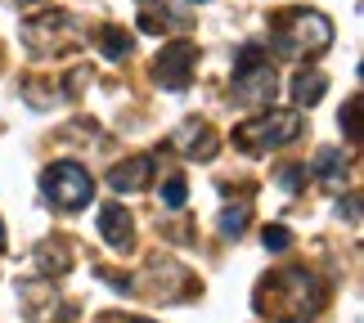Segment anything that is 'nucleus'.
Instances as JSON below:
<instances>
[{"label": "nucleus", "instance_id": "obj_1", "mask_svg": "<svg viewBox=\"0 0 364 323\" xmlns=\"http://www.w3.org/2000/svg\"><path fill=\"white\" fill-rule=\"evenodd\" d=\"M252 305L274 323H306L324 305V283L306 265H288V270H274V274L261 278Z\"/></svg>", "mask_w": 364, "mask_h": 323}, {"label": "nucleus", "instance_id": "obj_2", "mask_svg": "<svg viewBox=\"0 0 364 323\" xmlns=\"http://www.w3.org/2000/svg\"><path fill=\"white\" fill-rule=\"evenodd\" d=\"M270 45L284 59H315L333 45V23L319 9H284L270 18Z\"/></svg>", "mask_w": 364, "mask_h": 323}, {"label": "nucleus", "instance_id": "obj_3", "mask_svg": "<svg viewBox=\"0 0 364 323\" xmlns=\"http://www.w3.org/2000/svg\"><path fill=\"white\" fill-rule=\"evenodd\" d=\"M279 90V72L274 63L261 54V45H243L239 59H234V81H230V99L239 108H257V104H270Z\"/></svg>", "mask_w": 364, "mask_h": 323}, {"label": "nucleus", "instance_id": "obj_4", "mask_svg": "<svg viewBox=\"0 0 364 323\" xmlns=\"http://www.w3.org/2000/svg\"><path fill=\"white\" fill-rule=\"evenodd\" d=\"M297 135H301V117H297V112H288V108H270V112H261V117L243 121L239 131H234V144L257 158V153H270V148L292 144Z\"/></svg>", "mask_w": 364, "mask_h": 323}, {"label": "nucleus", "instance_id": "obj_5", "mask_svg": "<svg viewBox=\"0 0 364 323\" xmlns=\"http://www.w3.org/2000/svg\"><path fill=\"white\" fill-rule=\"evenodd\" d=\"M41 193H46L50 207L59 212H81L90 198H95V180L81 162H54L41 171Z\"/></svg>", "mask_w": 364, "mask_h": 323}, {"label": "nucleus", "instance_id": "obj_6", "mask_svg": "<svg viewBox=\"0 0 364 323\" xmlns=\"http://www.w3.org/2000/svg\"><path fill=\"white\" fill-rule=\"evenodd\" d=\"M23 40L36 54H59L63 45L81 40V27H77L73 13H41V18H27L23 23Z\"/></svg>", "mask_w": 364, "mask_h": 323}, {"label": "nucleus", "instance_id": "obj_7", "mask_svg": "<svg viewBox=\"0 0 364 323\" xmlns=\"http://www.w3.org/2000/svg\"><path fill=\"white\" fill-rule=\"evenodd\" d=\"M193 67H198V50L189 45V40H171L162 54H158V81H162V90H189V77H193Z\"/></svg>", "mask_w": 364, "mask_h": 323}, {"label": "nucleus", "instance_id": "obj_8", "mask_svg": "<svg viewBox=\"0 0 364 323\" xmlns=\"http://www.w3.org/2000/svg\"><path fill=\"white\" fill-rule=\"evenodd\" d=\"M131 229H135V220H131V212H126L122 202H104L100 207V234H104V243L113 247V251H131Z\"/></svg>", "mask_w": 364, "mask_h": 323}, {"label": "nucleus", "instance_id": "obj_9", "mask_svg": "<svg viewBox=\"0 0 364 323\" xmlns=\"http://www.w3.org/2000/svg\"><path fill=\"white\" fill-rule=\"evenodd\" d=\"M166 144L180 148L185 158H203V162H207V158L216 153V135H212V126H207V121H185L171 139H166Z\"/></svg>", "mask_w": 364, "mask_h": 323}, {"label": "nucleus", "instance_id": "obj_10", "mask_svg": "<svg viewBox=\"0 0 364 323\" xmlns=\"http://www.w3.org/2000/svg\"><path fill=\"white\" fill-rule=\"evenodd\" d=\"M149 180H153V158H131V162H117L108 171L113 193H139V189H149Z\"/></svg>", "mask_w": 364, "mask_h": 323}, {"label": "nucleus", "instance_id": "obj_11", "mask_svg": "<svg viewBox=\"0 0 364 323\" xmlns=\"http://www.w3.org/2000/svg\"><path fill=\"white\" fill-rule=\"evenodd\" d=\"M166 27H189V18L176 13V9H166V5H158V0H139V32L158 36Z\"/></svg>", "mask_w": 364, "mask_h": 323}, {"label": "nucleus", "instance_id": "obj_12", "mask_svg": "<svg viewBox=\"0 0 364 323\" xmlns=\"http://www.w3.org/2000/svg\"><path fill=\"white\" fill-rule=\"evenodd\" d=\"M68 265H73V247L63 243V238H50V243L36 247V270L54 278V274H68Z\"/></svg>", "mask_w": 364, "mask_h": 323}, {"label": "nucleus", "instance_id": "obj_13", "mask_svg": "<svg viewBox=\"0 0 364 323\" xmlns=\"http://www.w3.org/2000/svg\"><path fill=\"white\" fill-rule=\"evenodd\" d=\"M311 171H315V180H319L324 189H342V180H346V158H342L338 148H319Z\"/></svg>", "mask_w": 364, "mask_h": 323}, {"label": "nucleus", "instance_id": "obj_14", "mask_svg": "<svg viewBox=\"0 0 364 323\" xmlns=\"http://www.w3.org/2000/svg\"><path fill=\"white\" fill-rule=\"evenodd\" d=\"M324 86H328L324 72H297L288 94H292V104H297V108H315L319 99H324Z\"/></svg>", "mask_w": 364, "mask_h": 323}, {"label": "nucleus", "instance_id": "obj_15", "mask_svg": "<svg viewBox=\"0 0 364 323\" xmlns=\"http://www.w3.org/2000/svg\"><path fill=\"white\" fill-rule=\"evenodd\" d=\"M131 45L135 40L122 32V27H113L108 23L104 32H100V50H104V59H113V63H122V59H131Z\"/></svg>", "mask_w": 364, "mask_h": 323}, {"label": "nucleus", "instance_id": "obj_16", "mask_svg": "<svg viewBox=\"0 0 364 323\" xmlns=\"http://www.w3.org/2000/svg\"><path fill=\"white\" fill-rule=\"evenodd\" d=\"M247 220H252V207H247V202L225 207V212H220V234H225V238H239V234L247 229Z\"/></svg>", "mask_w": 364, "mask_h": 323}, {"label": "nucleus", "instance_id": "obj_17", "mask_svg": "<svg viewBox=\"0 0 364 323\" xmlns=\"http://www.w3.org/2000/svg\"><path fill=\"white\" fill-rule=\"evenodd\" d=\"M189 198V185H185V175H166V185H162V207L166 212H180Z\"/></svg>", "mask_w": 364, "mask_h": 323}, {"label": "nucleus", "instance_id": "obj_18", "mask_svg": "<svg viewBox=\"0 0 364 323\" xmlns=\"http://www.w3.org/2000/svg\"><path fill=\"white\" fill-rule=\"evenodd\" d=\"M261 243H265V251H288V247H292V234L284 229V224H265Z\"/></svg>", "mask_w": 364, "mask_h": 323}, {"label": "nucleus", "instance_id": "obj_19", "mask_svg": "<svg viewBox=\"0 0 364 323\" xmlns=\"http://www.w3.org/2000/svg\"><path fill=\"white\" fill-rule=\"evenodd\" d=\"M355 117H360V94H351V99H346V108L338 112V121H342V131H346V139H355V135H360V126H355Z\"/></svg>", "mask_w": 364, "mask_h": 323}, {"label": "nucleus", "instance_id": "obj_20", "mask_svg": "<svg viewBox=\"0 0 364 323\" xmlns=\"http://www.w3.org/2000/svg\"><path fill=\"white\" fill-rule=\"evenodd\" d=\"M274 180H279L288 193H297V189L306 185V166H284V171H274Z\"/></svg>", "mask_w": 364, "mask_h": 323}, {"label": "nucleus", "instance_id": "obj_21", "mask_svg": "<svg viewBox=\"0 0 364 323\" xmlns=\"http://www.w3.org/2000/svg\"><path fill=\"white\" fill-rule=\"evenodd\" d=\"M100 323H153V319H135V314H100Z\"/></svg>", "mask_w": 364, "mask_h": 323}, {"label": "nucleus", "instance_id": "obj_22", "mask_svg": "<svg viewBox=\"0 0 364 323\" xmlns=\"http://www.w3.org/2000/svg\"><path fill=\"white\" fill-rule=\"evenodd\" d=\"M346 220H351V224H360V198H355V193L346 198Z\"/></svg>", "mask_w": 364, "mask_h": 323}, {"label": "nucleus", "instance_id": "obj_23", "mask_svg": "<svg viewBox=\"0 0 364 323\" xmlns=\"http://www.w3.org/2000/svg\"><path fill=\"white\" fill-rule=\"evenodd\" d=\"M9 5H36V0H9Z\"/></svg>", "mask_w": 364, "mask_h": 323}, {"label": "nucleus", "instance_id": "obj_24", "mask_svg": "<svg viewBox=\"0 0 364 323\" xmlns=\"http://www.w3.org/2000/svg\"><path fill=\"white\" fill-rule=\"evenodd\" d=\"M0 251H5V224H0Z\"/></svg>", "mask_w": 364, "mask_h": 323}, {"label": "nucleus", "instance_id": "obj_25", "mask_svg": "<svg viewBox=\"0 0 364 323\" xmlns=\"http://www.w3.org/2000/svg\"><path fill=\"white\" fill-rule=\"evenodd\" d=\"M189 5H207V0H189Z\"/></svg>", "mask_w": 364, "mask_h": 323}]
</instances>
